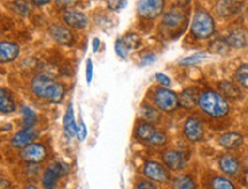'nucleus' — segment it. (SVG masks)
Wrapping results in <instances>:
<instances>
[{"instance_id": "obj_1", "label": "nucleus", "mask_w": 248, "mask_h": 189, "mask_svg": "<svg viewBox=\"0 0 248 189\" xmlns=\"http://www.w3.org/2000/svg\"><path fill=\"white\" fill-rule=\"evenodd\" d=\"M31 91L39 99L54 102V103L60 102L66 93L64 86L61 83L44 73L33 77V79L31 80Z\"/></svg>"}, {"instance_id": "obj_2", "label": "nucleus", "mask_w": 248, "mask_h": 189, "mask_svg": "<svg viewBox=\"0 0 248 189\" xmlns=\"http://www.w3.org/2000/svg\"><path fill=\"white\" fill-rule=\"evenodd\" d=\"M200 109L210 117L221 118L229 113V104L222 95L214 91H206L199 95Z\"/></svg>"}, {"instance_id": "obj_3", "label": "nucleus", "mask_w": 248, "mask_h": 189, "mask_svg": "<svg viewBox=\"0 0 248 189\" xmlns=\"http://www.w3.org/2000/svg\"><path fill=\"white\" fill-rule=\"evenodd\" d=\"M215 31V23L213 17L204 11L195 13L192 22V33L195 38L207 39Z\"/></svg>"}, {"instance_id": "obj_4", "label": "nucleus", "mask_w": 248, "mask_h": 189, "mask_svg": "<svg viewBox=\"0 0 248 189\" xmlns=\"http://www.w3.org/2000/svg\"><path fill=\"white\" fill-rule=\"evenodd\" d=\"M153 101L157 109L166 111V113H171L179 106L178 95L171 89L166 87L157 88L155 91Z\"/></svg>"}, {"instance_id": "obj_5", "label": "nucleus", "mask_w": 248, "mask_h": 189, "mask_svg": "<svg viewBox=\"0 0 248 189\" xmlns=\"http://www.w3.org/2000/svg\"><path fill=\"white\" fill-rule=\"evenodd\" d=\"M144 174L146 178L154 182L166 184L170 180V173L163 165L157 162H147L144 165Z\"/></svg>"}, {"instance_id": "obj_6", "label": "nucleus", "mask_w": 248, "mask_h": 189, "mask_svg": "<svg viewBox=\"0 0 248 189\" xmlns=\"http://www.w3.org/2000/svg\"><path fill=\"white\" fill-rule=\"evenodd\" d=\"M21 157L24 162L38 164L43 160H46L47 157V150L43 145L40 144H30L22 148L21 151Z\"/></svg>"}, {"instance_id": "obj_7", "label": "nucleus", "mask_w": 248, "mask_h": 189, "mask_svg": "<svg viewBox=\"0 0 248 189\" xmlns=\"http://www.w3.org/2000/svg\"><path fill=\"white\" fill-rule=\"evenodd\" d=\"M164 0H139L138 13L145 18H155L163 12Z\"/></svg>"}, {"instance_id": "obj_8", "label": "nucleus", "mask_w": 248, "mask_h": 189, "mask_svg": "<svg viewBox=\"0 0 248 189\" xmlns=\"http://www.w3.org/2000/svg\"><path fill=\"white\" fill-rule=\"evenodd\" d=\"M38 136V131L35 126H24V129L15 133L11 140V145L14 148H24L26 145L32 144Z\"/></svg>"}, {"instance_id": "obj_9", "label": "nucleus", "mask_w": 248, "mask_h": 189, "mask_svg": "<svg viewBox=\"0 0 248 189\" xmlns=\"http://www.w3.org/2000/svg\"><path fill=\"white\" fill-rule=\"evenodd\" d=\"M68 166L63 163H55L46 170L43 175V185L45 188H53L62 175L66 174Z\"/></svg>"}, {"instance_id": "obj_10", "label": "nucleus", "mask_w": 248, "mask_h": 189, "mask_svg": "<svg viewBox=\"0 0 248 189\" xmlns=\"http://www.w3.org/2000/svg\"><path fill=\"white\" fill-rule=\"evenodd\" d=\"M184 134L192 142L200 141L204 134V129L201 120L197 117H190L184 124Z\"/></svg>"}, {"instance_id": "obj_11", "label": "nucleus", "mask_w": 248, "mask_h": 189, "mask_svg": "<svg viewBox=\"0 0 248 189\" xmlns=\"http://www.w3.org/2000/svg\"><path fill=\"white\" fill-rule=\"evenodd\" d=\"M162 160L164 165L168 166L170 170L178 171L185 166V159L182 153L176 150H167L162 154Z\"/></svg>"}, {"instance_id": "obj_12", "label": "nucleus", "mask_w": 248, "mask_h": 189, "mask_svg": "<svg viewBox=\"0 0 248 189\" xmlns=\"http://www.w3.org/2000/svg\"><path fill=\"white\" fill-rule=\"evenodd\" d=\"M63 20L68 26L74 29H84L88 26V17L82 12L69 9L63 14Z\"/></svg>"}, {"instance_id": "obj_13", "label": "nucleus", "mask_w": 248, "mask_h": 189, "mask_svg": "<svg viewBox=\"0 0 248 189\" xmlns=\"http://www.w3.org/2000/svg\"><path fill=\"white\" fill-rule=\"evenodd\" d=\"M20 54V47L12 42L0 43V63H8L16 60Z\"/></svg>"}, {"instance_id": "obj_14", "label": "nucleus", "mask_w": 248, "mask_h": 189, "mask_svg": "<svg viewBox=\"0 0 248 189\" xmlns=\"http://www.w3.org/2000/svg\"><path fill=\"white\" fill-rule=\"evenodd\" d=\"M49 35L55 42L60 43L63 45H70L74 43V36L69 29L66 27L55 24V26L49 28Z\"/></svg>"}, {"instance_id": "obj_15", "label": "nucleus", "mask_w": 248, "mask_h": 189, "mask_svg": "<svg viewBox=\"0 0 248 189\" xmlns=\"http://www.w3.org/2000/svg\"><path fill=\"white\" fill-rule=\"evenodd\" d=\"M219 167L225 174L234 176L239 173L240 163L234 156L230 154H225L219 159Z\"/></svg>"}, {"instance_id": "obj_16", "label": "nucleus", "mask_w": 248, "mask_h": 189, "mask_svg": "<svg viewBox=\"0 0 248 189\" xmlns=\"http://www.w3.org/2000/svg\"><path fill=\"white\" fill-rule=\"evenodd\" d=\"M218 142L223 148L232 150V149H237V148H239L240 145H243L244 138L241 136V134H239V133L230 132V133H225V134H223L221 138H219Z\"/></svg>"}, {"instance_id": "obj_17", "label": "nucleus", "mask_w": 248, "mask_h": 189, "mask_svg": "<svg viewBox=\"0 0 248 189\" xmlns=\"http://www.w3.org/2000/svg\"><path fill=\"white\" fill-rule=\"evenodd\" d=\"M198 100H199V95H198V92L193 88H187L183 91L181 97L178 98L179 106L185 108V109L194 108L195 104L198 103Z\"/></svg>"}, {"instance_id": "obj_18", "label": "nucleus", "mask_w": 248, "mask_h": 189, "mask_svg": "<svg viewBox=\"0 0 248 189\" xmlns=\"http://www.w3.org/2000/svg\"><path fill=\"white\" fill-rule=\"evenodd\" d=\"M226 42L231 47L244 48L247 46V36L241 29H235L229 33Z\"/></svg>"}, {"instance_id": "obj_19", "label": "nucleus", "mask_w": 248, "mask_h": 189, "mask_svg": "<svg viewBox=\"0 0 248 189\" xmlns=\"http://www.w3.org/2000/svg\"><path fill=\"white\" fill-rule=\"evenodd\" d=\"M63 126H64V132H66V134L69 136V138L75 136L76 130H77V124L75 120V115H74V108L71 103L68 106L67 113H66V115H64Z\"/></svg>"}, {"instance_id": "obj_20", "label": "nucleus", "mask_w": 248, "mask_h": 189, "mask_svg": "<svg viewBox=\"0 0 248 189\" xmlns=\"http://www.w3.org/2000/svg\"><path fill=\"white\" fill-rule=\"evenodd\" d=\"M238 9H239V2L237 0H221L217 5V13L224 17L237 13Z\"/></svg>"}, {"instance_id": "obj_21", "label": "nucleus", "mask_w": 248, "mask_h": 189, "mask_svg": "<svg viewBox=\"0 0 248 189\" xmlns=\"http://www.w3.org/2000/svg\"><path fill=\"white\" fill-rule=\"evenodd\" d=\"M15 102L8 91L0 87V113L9 114L15 110Z\"/></svg>"}, {"instance_id": "obj_22", "label": "nucleus", "mask_w": 248, "mask_h": 189, "mask_svg": "<svg viewBox=\"0 0 248 189\" xmlns=\"http://www.w3.org/2000/svg\"><path fill=\"white\" fill-rule=\"evenodd\" d=\"M218 87L221 89L225 98L229 99H239L241 97V92L237 85L233 83L229 82V80H223L218 84Z\"/></svg>"}, {"instance_id": "obj_23", "label": "nucleus", "mask_w": 248, "mask_h": 189, "mask_svg": "<svg viewBox=\"0 0 248 189\" xmlns=\"http://www.w3.org/2000/svg\"><path fill=\"white\" fill-rule=\"evenodd\" d=\"M184 20V13L181 9H171L163 17V23L169 28H176Z\"/></svg>"}, {"instance_id": "obj_24", "label": "nucleus", "mask_w": 248, "mask_h": 189, "mask_svg": "<svg viewBox=\"0 0 248 189\" xmlns=\"http://www.w3.org/2000/svg\"><path fill=\"white\" fill-rule=\"evenodd\" d=\"M155 131H156V130H155L154 126L152 125L150 122H142L139 124L137 129H136V134H137L139 139L148 142V140L152 138V135L154 134Z\"/></svg>"}, {"instance_id": "obj_25", "label": "nucleus", "mask_w": 248, "mask_h": 189, "mask_svg": "<svg viewBox=\"0 0 248 189\" xmlns=\"http://www.w3.org/2000/svg\"><path fill=\"white\" fill-rule=\"evenodd\" d=\"M235 79L240 84V86L248 89V63L238 68L235 71Z\"/></svg>"}, {"instance_id": "obj_26", "label": "nucleus", "mask_w": 248, "mask_h": 189, "mask_svg": "<svg viewBox=\"0 0 248 189\" xmlns=\"http://www.w3.org/2000/svg\"><path fill=\"white\" fill-rule=\"evenodd\" d=\"M173 188H181V189H190V188H195V184L193 179L188 175H181L178 178L175 179L172 185Z\"/></svg>"}, {"instance_id": "obj_27", "label": "nucleus", "mask_w": 248, "mask_h": 189, "mask_svg": "<svg viewBox=\"0 0 248 189\" xmlns=\"http://www.w3.org/2000/svg\"><path fill=\"white\" fill-rule=\"evenodd\" d=\"M141 115L142 117L146 119V122H150V123L157 122L160 118V115L157 113V110L150 106H144L141 108Z\"/></svg>"}, {"instance_id": "obj_28", "label": "nucleus", "mask_w": 248, "mask_h": 189, "mask_svg": "<svg viewBox=\"0 0 248 189\" xmlns=\"http://www.w3.org/2000/svg\"><path fill=\"white\" fill-rule=\"evenodd\" d=\"M22 115H23V124L24 126H35L37 122L36 113L29 107H22Z\"/></svg>"}, {"instance_id": "obj_29", "label": "nucleus", "mask_w": 248, "mask_h": 189, "mask_svg": "<svg viewBox=\"0 0 248 189\" xmlns=\"http://www.w3.org/2000/svg\"><path fill=\"white\" fill-rule=\"evenodd\" d=\"M210 186H212L213 188H217V189L234 188V185L232 184L230 180H228V179L225 178H222V176H216V178H214L212 182H210Z\"/></svg>"}, {"instance_id": "obj_30", "label": "nucleus", "mask_w": 248, "mask_h": 189, "mask_svg": "<svg viewBox=\"0 0 248 189\" xmlns=\"http://www.w3.org/2000/svg\"><path fill=\"white\" fill-rule=\"evenodd\" d=\"M122 40L124 42V44L126 45V47L129 48V51L130 49L138 48L139 46H140V43H141L140 38H139L137 35H135V33H129V35L123 37Z\"/></svg>"}, {"instance_id": "obj_31", "label": "nucleus", "mask_w": 248, "mask_h": 189, "mask_svg": "<svg viewBox=\"0 0 248 189\" xmlns=\"http://www.w3.org/2000/svg\"><path fill=\"white\" fill-rule=\"evenodd\" d=\"M210 49L218 54L225 53V52H228L229 49V44L228 42H226V39H216L214 40L212 45H210Z\"/></svg>"}, {"instance_id": "obj_32", "label": "nucleus", "mask_w": 248, "mask_h": 189, "mask_svg": "<svg viewBox=\"0 0 248 189\" xmlns=\"http://www.w3.org/2000/svg\"><path fill=\"white\" fill-rule=\"evenodd\" d=\"M207 58L206 53H202V52H199V53H195L194 55H191V57L183 58L181 61V64H184V66H190V64H195L199 63L200 61L204 60Z\"/></svg>"}, {"instance_id": "obj_33", "label": "nucleus", "mask_w": 248, "mask_h": 189, "mask_svg": "<svg viewBox=\"0 0 248 189\" xmlns=\"http://www.w3.org/2000/svg\"><path fill=\"white\" fill-rule=\"evenodd\" d=\"M167 141V135L164 134L163 132H160V131H155L154 134L152 135V138L148 140V142L152 145H162L166 144Z\"/></svg>"}, {"instance_id": "obj_34", "label": "nucleus", "mask_w": 248, "mask_h": 189, "mask_svg": "<svg viewBox=\"0 0 248 189\" xmlns=\"http://www.w3.org/2000/svg\"><path fill=\"white\" fill-rule=\"evenodd\" d=\"M115 51H116V54L119 55L120 58H126L129 55V48L126 47V45L124 44V42L121 39H117L116 43H115Z\"/></svg>"}, {"instance_id": "obj_35", "label": "nucleus", "mask_w": 248, "mask_h": 189, "mask_svg": "<svg viewBox=\"0 0 248 189\" xmlns=\"http://www.w3.org/2000/svg\"><path fill=\"white\" fill-rule=\"evenodd\" d=\"M126 4H128L126 0H107L108 8L111 11H120V9L125 7Z\"/></svg>"}, {"instance_id": "obj_36", "label": "nucleus", "mask_w": 248, "mask_h": 189, "mask_svg": "<svg viewBox=\"0 0 248 189\" xmlns=\"http://www.w3.org/2000/svg\"><path fill=\"white\" fill-rule=\"evenodd\" d=\"M76 134L78 136L79 141H84L86 139V135H88V130H86V125L83 120H80V123L77 125Z\"/></svg>"}, {"instance_id": "obj_37", "label": "nucleus", "mask_w": 248, "mask_h": 189, "mask_svg": "<svg viewBox=\"0 0 248 189\" xmlns=\"http://www.w3.org/2000/svg\"><path fill=\"white\" fill-rule=\"evenodd\" d=\"M155 77H156L157 82H159L162 86H164V87H169V86L171 85V82H170V78H169L168 76L164 75V73H156V75H155Z\"/></svg>"}, {"instance_id": "obj_38", "label": "nucleus", "mask_w": 248, "mask_h": 189, "mask_svg": "<svg viewBox=\"0 0 248 189\" xmlns=\"http://www.w3.org/2000/svg\"><path fill=\"white\" fill-rule=\"evenodd\" d=\"M92 78H93V64H92V61L89 58L88 62H86V82H88V84L92 82Z\"/></svg>"}, {"instance_id": "obj_39", "label": "nucleus", "mask_w": 248, "mask_h": 189, "mask_svg": "<svg viewBox=\"0 0 248 189\" xmlns=\"http://www.w3.org/2000/svg\"><path fill=\"white\" fill-rule=\"evenodd\" d=\"M155 60H156V57H155L154 54H147V55H145L144 58H142V60H141V66H148V64H152V63H154L155 62Z\"/></svg>"}, {"instance_id": "obj_40", "label": "nucleus", "mask_w": 248, "mask_h": 189, "mask_svg": "<svg viewBox=\"0 0 248 189\" xmlns=\"http://www.w3.org/2000/svg\"><path fill=\"white\" fill-rule=\"evenodd\" d=\"M99 47H100V39L99 38H94L92 40V49L93 53H97Z\"/></svg>"}, {"instance_id": "obj_41", "label": "nucleus", "mask_w": 248, "mask_h": 189, "mask_svg": "<svg viewBox=\"0 0 248 189\" xmlns=\"http://www.w3.org/2000/svg\"><path fill=\"white\" fill-rule=\"evenodd\" d=\"M137 188H155V185L151 184L150 181H141L137 185Z\"/></svg>"}, {"instance_id": "obj_42", "label": "nucleus", "mask_w": 248, "mask_h": 189, "mask_svg": "<svg viewBox=\"0 0 248 189\" xmlns=\"http://www.w3.org/2000/svg\"><path fill=\"white\" fill-rule=\"evenodd\" d=\"M31 1L37 6H44V5H47L51 0H31Z\"/></svg>"}, {"instance_id": "obj_43", "label": "nucleus", "mask_w": 248, "mask_h": 189, "mask_svg": "<svg viewBox=\"0 0 248 189\" xmlns=\"http://www.w3.org/2000/svg\"><path fill=\"white\" fill-rule=\"evenodd\" d=\"M179 6H187L191 2V0H177Z\"/></svg>"}, {"instance_id": "obj_44", "label": "nucleus", "mask_w": 248, "mask_h": 189, "mask_svg": "<svg viewBox=\"0 0 248 189\" xmlns=\"http://www.w3.org/2000/svg\"><path fill=\"white\" fill-rule=\"evenodd\" d=\"M245 166H246V174L248 176V157L246 159V162H245Z\"/></svg>"}]
</instances>
